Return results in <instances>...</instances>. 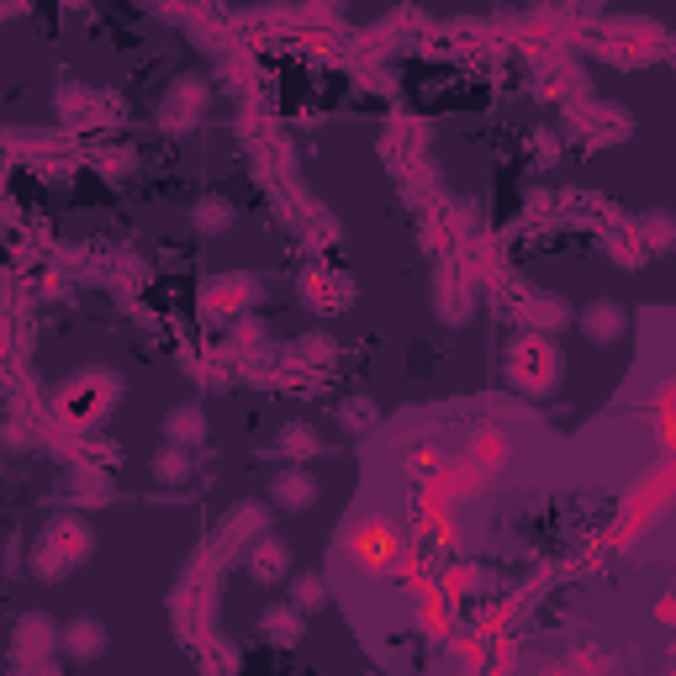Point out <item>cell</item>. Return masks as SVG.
<instances>
[{
	"label": "cell",
	"instance_id": "8",
	"mask_svg": "<svg viewBox=\"0 0 676 676\" xmlns=\"http://www.w3.org/2000/svg\"><path fill=\"white\" fill-rule=\"evenodd\" d=\"M280 449H286V455H291L296 465H302V460H307V455H317L323 444H317V434H312L307 423H291L286 434H280Z\"/></svg>",
	"mask_w": 676,
	"mask_h": 676
},
{
	"label": "cell",
	"instance_id": "5",
	"mask_svg": "<svg viewBox=\"0 0 676 676\" xmlns=\"http://www.w3.org/2000/svg\"><path fill=\"white\" fill-rule=\"evenodd\" d=\"M249 571H254L259 581H275L280 571H286V544H280V539H265V544H259V555L249 560Z\"/></svg>",
	"mask_w": 676,
	"mask_h": 676
},
{
	"label": "cell",
	"instance_id": "9",
	"mask_svg": "<svg viewBox=\"0 0 676 676\" xmlns=\"http://www.w3.org/2000/svg\"><path fill=\"white\" fill-rule=\"evenodd\" d=\"M291 608H323V581H317V576H296L291 581Z\"/></svg>",
	"mask_w": 676,
	"mask_h": 676
},
{
	"label": "cell",
	"instance_id": "6",
	"mask_svg": "<svg viewBox=\"0 0 676 676\" xmlns=\"http://www.w3.org/2000/svg\"><path fill=\"white\" fill-rule=\"evenodd\" d=\"M259 629H265L275 645H291L296 634H302V618H296V608H270V613H265V624H259Z\"/></svg>",
	"mask_w": 676,
	"mask_h": 676
},
{
	"label": "cell",
	"instance_id": "1",
	"mask_svg": "<svg viewBox=\"0 0 676 676\" xmlns=\"http://www.w3.org/2000/svg\"><path fill=\"white\" fill-rule=\"evenodd\" d=\"M270 497H275V507H286V513H307V507L317 502V476L307 471V465H291V471L275 476Z\"/></svg>",
	"mask_w": 676,
	"mask_h": 676
},
{
	"label": "cell",
	"instance_id": "4",
	"mask_svg": "<svg viewBox=\"0 0 676 676\" xmlns=\"http://www.w3.org/2000/svg\"><path fill=\"white\" fill-rule=\"evenodd\" d=\"M164 434L175 439V444H201V434H206V428H201V412H196V407H175V412L164 418Z\"/></svg>",
	"mask_w": 676,
	"mask_h": 676
},
{
	"label": "cell",
	"instance_id": "11",
	"mask_svg": "<svg viewBox=\"0 0 676 676\" xmlns=\"http://www.w3.org/2000/svg\"><path fill=\"white\" fill-rule=\"evenodd\" d=\"M370 412H375L370 402H349V407H344V418H349L354 434H360V428H370Z\"/></svg>",
	"mask_w": 676,
	"mask_h": 676
},
{
	"label": "cell",
	"instance_id": "2",
	"mask_svg": "<svg viewBox=\"0 0 676 676\" xmlns=\"http://www.w3.org/2000/svg\"><path fill=\"white\" fill-rule=\"evenodd\" d=\"M64 650L74 655V661H96V655L106 650V629L96 624V618H74V624L64 629Z\"/></svg>",
	"mask_w": 676,
	"mask_h": 676
},
{
	"label": "cell",
	"instance_id": "10",
	"mask_svg": "<svg viewBox=\"0 0 676 676\" xmlns=\"http://www.w3.org/2000/svg\"><path fill=\"white\" fill-rule=\"evenodd\" d=\"M228 201H201L196 206V228H206V233H222V228H228Z\"/></svg>",
	"mask_w": 676,
	"mask_h": 676
},
{
	"label": "cell",
	"instance_id": "3",
	"mask_svg": "<svg viewBox=\"0 0 676 676\" xmlns=\"http://www.w3.org/2000/svg\"><path fill=\"white\" fill-rule=\"evenodd\" d=\"M624 307H613V302H592L587 312H581V328H587L597 344H613V338H624Z\"/></svg>",
	"mask_w": 676,
	"mask_h": 676
},
{
	"label": "cell",
	"instance_id": "7",
	"mask_svg": "<svg viewBox=\"0 0 676 676\" xmlns=\"http://www.w3.org/2000/svg\"><path fill=\"white\" fill-rule=\"evenodd\" d=\"M154 476L169 481V486L191 481V460H185V449H159V455H154Z\"/></svg>",
	"mask_w": 676,
	"mask_h": 676
}]
</instances>
